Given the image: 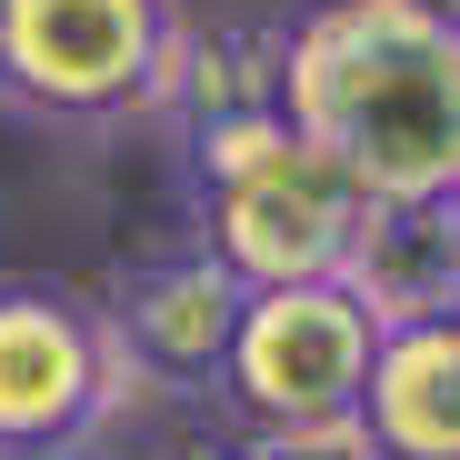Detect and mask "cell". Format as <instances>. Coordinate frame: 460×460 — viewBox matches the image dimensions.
<instances>
[{
    "label": "cell",
    "instance_id": "2",
    "mask_svg": "<svg viewBox=\"0 0 460 460\" xmlns=\"http://www.w3.org/2000/svg\"><path fill=\"white\" fill-rule=\"evenodd\" d=\"M190 190H200V251L241 290H290V280H341L350 230H360V181L311 150L280 101L230 111L190 130Z\"/></svg>",
    "mask_w": 460,
    "mask_h": 460
},
{
    "label": "cell",
    "instance_id": "11",
    "mask_svg": "<svg viewBox=\"0 0 460 460\" xmlns=\"http://www.w3.org/2000/svg\"><path fill=\"white\" fill-rule=\"evenodd\" d=\"M0 21H11V0H0ZM0 101H11V81H0Z\"/></svg>",
    "mask_w": 460,
    "mask_h": 460
},
{
    "label": "cell",
    "instance_id": "4",
    "mask_svg": "<svg viewBox=\"0 0 460 460\" xmlns=\"http://www.w3.org/2000/svg\"><path fill=\"white\" fill-rule=\"evenodd\" d=\"M171 70H181L171 0H11V21H0L11 111L70 120V130L171 111Z\"/></svg>",
    "mask_w": 460,
    "mask_h": 460
},
{
    "label": "cell",
    "instance_id": "1",
    "mask_svg": "<svg viewBox=\"0 0 460 460\" xmlns=\"http://www.w3.org/2000/svg\"><path fill=\"white\" fill-rule=\"evenodd\" d=\"M280 120L360 200H460V21L420 0H311L280 31Z\"/></svg>",
    "mask_w": 460,
    "mask_h": 460
},
{
    "label": "cell",
    "instance_id": "10",
    "mask_svg": "<svg viewBox=\"0 0 460 460\" xmlns=\"http://www.w3.org/2000/svg\"><path fill=\"white\" fill-rule=\"evenodd\" d=\"M420 11H440V21H460V0H420Z\"/></svg>",
    "mask_w": 460,
    "mask_h": 460
},
{
    "label": "cell",
    "instance_id": "5",
    "mask_svg": "<svg viewBox=\"0 0 460 460\" xmlns=\"http://www.w3.org/2000/svg\"><path fill=\"white\" fill-rule=\"evenodd\" d=\"M140 391L111 311L70 280H0V460H81Z\"/></svg>",
    "mask_w": 460,
    "mask_h": 460
},
{
    "label": "cell",
    "instance_id": "9",
    "mask_svg": "<svg viewBox=\"0 0 460 460\" xmlns=\"http://www.w3.org/2000/svg\"><path fill=\"white\" fill-rule=\"evenodd\" d=\"M261 460H380L360 430H341V440H290V450H261Z\"/></svg>",
    "mask_w": 460,
    "mask_h": 460
},
{
    "label": "cell",
    "instance_id": "6",
    "mask_svg": "<svg viewBox=\"0 0 460 460\" xmlns=\"http://www.w3.org/2000/svg\"><path fill=\"white\" fill-rule=\"evenodd\" d=\"M101 311H111V341L140 391H220V360H230L251 290L210 251H171V261H140Z\"/></svg>",
    "mask_w": 460,
    "mask_h": 460
},
{
    "label": "cell",
    "instance_id": "7",
    "mask_svg": "<svg viewBox=\"0 0 460 460\" xmlns=\"http://www.w3.org/2000/svg\"><path fill=\"white\" fill-rule=\"evenodd\" d=\"M341 280L380 311V331L460 311V200H370Z\"/></svg>",
    "mask_w": 460,
    "mask_h": 460
},
{
    "label": "cell",
    "instance_id": "8",
    "mask_svg": "<svg viewBox=\"0 0 460 460\" xmlns=\"http://www.w3.org/2000/svg\"><path fill=\"white\" fill-rule=\"evenodd\" d=\"M360 440L380 460H460V311L450 321H411V331L380 341Z\"/></svg>",
    "mask_w": 460,
    "mask_h": 460
},
{
    "label": "cell",
    "instance_id": "12",
    "mask_svg": "<svg viewBox=\"0 0 460 460\" xmlns=\"http://www.w3.org/2000/svg\"><path fill=\"white\" fill-rule=\"evenodd\" d=\"M81 460H111V450H81Z\"/></svg>",
    "mask_w": 460,
    "mask_h": 460
},
{
    "label": "cell",
    "instance_id": "3",
    "mask_svg": "<svg viewBox=\"0 0 460 460\" xmlns=\"http://www.w3.org/2000/svg\"><path fill=\"white\" fill-rule=\"evenodd\" d=\"M380 311L350 280H290V290H251L241 331L220 360V411L251 450H290V440H341L360 430L370 401V360H380Z\"/></svg>",
    "mask_w": 460,
    "mask_h": 460
}]
</instances>
